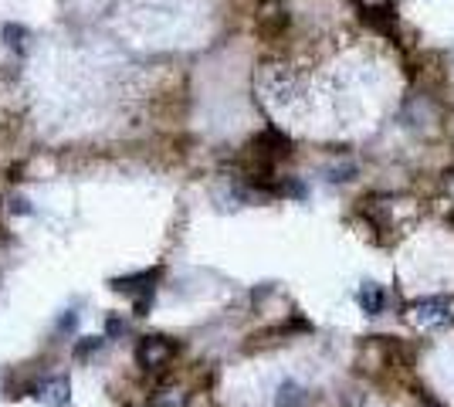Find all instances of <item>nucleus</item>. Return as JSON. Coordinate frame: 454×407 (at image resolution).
I'll return each instance as SVG.
<instances>
[{"label": "nucleus", "mask_w": 454, "mask_h": 407, "mask_svg": "<svg viewBox=\"0 0 454 407\" xmlns=\"http://www.w3.org/2000/svg\"><path fill=\"white\" fill-rule=\"evenodd\" d=\"M411 319L424 330H437V326H448L454 323V299L448 295H427V299H417L411 302Z\"/></svg>", "instance_id": "nucleus-1"}, {"label": "nucleus", "mask_w": 454, "mask_h": 407, "mask_svg": "<svg viewBox=\"0 0 454 407\" xmlns=\"http://www.w3.org/2000/svg\"><path fill=\"white\" fill-rule=\"evenodd\" d=\"M173 349L176 347H173L170 340H163V336H146V340L139 343V364L150 370L163 367V364L173 356Z\"/></svg>", "instance_id": "nucleus-2"}, {"label": "nucleus", "mask_w": 454, "mask_h": 407, "mask_svg": "<svg viewBox=\"0 0 454 407\" xmlns=\"http://www.w3.org/2000/svg\"><path fill=\"white\" fill-rule=\"evenodd\" d=\"M285 27H288V14H285V7L278 4V0H268L265 7H262V14H258V31L271 41V38H282Z\"/></svg>", "instance_id": "nucleus-3"}, {"label": "nucleus", "mask_w": 454, "mask_h": 407, "mask_svg": "<svg viewBox=\"0 0 454 407\" xmlns=\"http://www.w3.org/2000/svg\"><path fill=\"white\" fill-rule=\"evenodd\" d=\"M35 397H41L44 404L65 407V404H68V380H65V377H55V380H41L38 387H35Z\"/></svg>", "instance_id": "nucleus-4"}, {"label": "nucleus", "mask_w": 454, "mask_h": 407, "mask_svg": "<svg viewBox=\"0 0 454 407\" xmlns=\"http://www.w3.org/2000/svg\"><path fill=\"white\" fill-rule=\"evenodd\" d=\"M356 299H360L363 312H370V316L383 312V302H387V295H383V289H380V286H363Z\"/></svg>", "instance_id": "nucleus-5"}, {"label": "nucleus", "mask_w": 454, "mask_h": 407, "mask_svg": "<svg viewBox=\"0 0 454 407\" xmlns=\"http://www.w3.org/2000/svg\"><path fill=\"white\" fill-rule=\"evenodd\" d=\"M305 401H309V394L299 384H282L278 390V407H305Z\"/></svg>", "instance_id": "nucleus-6"}, {"label": "nucleus", "mask_w": 454, "mask_h": 407, "mask_svg": "<svg viewBox=\"0 0 454 407\" xmlns=\"http://www.w3.org/2000/svg\"><path fill=\"white\" fill-rule=\"evenodd\" d=\"M448 221H451V224H454V207H451V214H448Z\"/></svg>", "instance_id": "nucleus-7"}]
</instances>
